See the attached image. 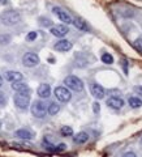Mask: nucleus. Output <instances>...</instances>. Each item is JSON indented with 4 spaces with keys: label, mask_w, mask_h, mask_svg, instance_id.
Wrapping results in <instances>:
<instances>
[{
    "label": "nucleus",
    "mask_w": 142,
    "mask_h": 157,
    "mask_svg": "<svg viewBox=\"0 0 142 157\" xmlns=\"http://www.w3.org/2000/svg\"><path fill=\"white\" fill-rule=\"evenodd\" d=\"M60 134H61L63 136H65V137L73 136V128H72L71 126H63L61 128H60Z\"/></svg>",
    "instance_id": "obj_21"
},
{
    "label": "nucleus",
    "mask_w": 142,
    "mask_h": 157,
    "mask_svg": "<svg viewBox=\"0 0 142 157\" xmlns=\"http://www.w3.org/2000/svg\"><path fill=\"white\" fill-rule=\"evenodd\" d=\"M11 88L14 90V92H26V90H30V88L26 84L25 81H17V82H12L11 84Z\"/></svg>",
    "instance_id": "obj_16"
},
{
    "label": "nucleus",
    "mask_w": 142,
    "mask_h": 157,
    "mask_svg": "<svg viewBox=\"0 0 142 157\" xmlns=\"http://www.w3.org/2000/svg\"><path fill=\"white\" fill-rule=\"evenodd\" d=\"M9 2H8V0H0V4H3V6H4V4H8Z\"/></svg>",
    "instance_id": "obj_32"
},
{
    "label": "nucleus",
    "mask_w": 142,
    "mask_h": 157,
    "mask_svg": "<svg viewBox=\"0 0 142 157\" xmlns=\"http://www.w3.org/2000/svg\"><path fill=\"white\" fill-rule=\"evenodd\" d=\"M128 104H129V106L132 107V109H138V107L142 106V100L138 97L132 96V97L128 98Z\"/></svg>",
    "instance_id": "obj_18"
},
{
    "label": "nucleus",
    "mask_w": 142,
    "mask_h": 157,
    "mask_svg": "<svg viewBox=\"0 0 142 157\" xmlns=\"http://www.w3.org/2000/svg\"><path fill=\"white\" fill-rule=\"evenodd\" d=\"M37 37H38V33L37 32H30L26 36V41H29V42H33V41H35L37 39Z\"/></svg>",
    "instance_id": "obj_27"
},
{
    "label": "nucleus",
    "mask_w": 142,
    "mask_h": 157,
    "mask_svg": "<svg viewBox=\"0 0 142 157\" xmlns=\"http://www.w3.org/2000/svg\"><path fill=\"white\" fill-rule=\"evenodd\" d=\"M0 21L5 26H14L21 22V13L14 9H8L0 14Z\"/></svg>",
    "instance_id": "obj_1"
},
{
    "label": "nucleus",
    "mask_w": 142,
    "mask_h": 157,
    "mask_svg": "<svg viewBox=\"0 0 142 157\" xmlns=\"http://www.w3.org/2000/svg\"><path fill=\"white\" fill-rule=\"evenodd\" d=\"M90 93L93 94V97L96 98V100H102L106 96V90L104 88L99 85L98 82H91L90 84Z\"/></svg>",
    "instance_id": "obj_10"
},
{
    "label": "nucleus",
    "mask_w": 142,
    "mask_h": 157,
    "mask_svg": "<svg viewBox=\"0 0 142 157\" xmlns=\"http://www.w3.org/2000/svg\"><path fill=\"white\" fill-rule=\"evenodd\" d=\"M60 111V105L57 104V102H51L50 105H48V107H47V113L50 115H56L57 113Z\"/></svg>",
    "instance_id": "obj_19"
},
{
    "label": "nucleus",
    "mask_w": 142,
    "mask_h": 157,
    "mask_svg": "<svg viewBox=\"0 0 142 157\" xmlns=\"http://www.w3.org/2000/svg\"><path fill=\"white\" fill-rule=\"evenodd\" d=\"M134 92H137V93H138V94H141L142 96V86H134Z\"/></svg>",
    "instance_id": "obj_31"
},
{
    "label": "nucleus",
    "mask_w": 142,
    "mask_h": 157,
    "mask_svg": "<svg viewBox=\"0 0 142 157\" xmlns=\"http://www.w3.org/2000/svg\"><path fill=\"white\" fill-rule=\"evenodd\" d=\"M39 63H41V59H39L38 54L35 52H26L25 55L22 56V64L27 67V68H33V67H37Z\"/></svg>",
    "instance_id": "obj_6"
},
{
    "label": "nucleus",
    "mask_w": 142,
    "mask_h": 157,
    "mask_svg": "<svg viewBox=\"0 0 142 157\" xmlns=\"http://www.w3.org/2000/svg\"><path fill=\"white\" fill-rule=\"evenodd\" d=\"M121 157H137V156H136L134 152H126V153H124Z\"/></svg>",
    "instance_id": "obj_30"
},
{
    "label": "nucleus",
    "mask_w": 142,
    "mask_h": 157,
    "mask_svg": "<svg viewBox=\"0 0 142 157\" xmlns=\"http://www.w3.org/2000/svg\"><path fill=\"white\" fill-rule=\"evenodd\" d=\"M72 47H73V43L71 41H68V39H64V38H61L60 41H57L55 45H53V48L59 52H67V51L72 50Z\"/></svg>",
    "instance_id": "obj_11"
},
{
    "label": "nucleus",
    "mask_w": 142,
    "mask_h": 157,
    "mask_svg": "<svg viewBox=\"0 0 142 157\" xmlns=\"http://www.w3.org/2000/svg\"><path fill=\"white\" fill-rule=\"evenodd\" d=\"M133 46L138 52H142V38H137L133 42Z\"/></svg>",
    "instance_id": "obj_25"
},
{
    "label": "nucleus",
    "mask_w": 142,
    "mask_h": 157,
    "mask_svg": "<svg viewBox=\"0 0 142 157\" xmlns=\"http://www.w3.org/2000/svg\"><path fill=\"white\" fill-rule=\"evenodd\" d=\"M30 90L26 92H17L16 94L13 96V102L16 105L17 109L20 110H26L29 106H30Z\"/></svg>",
    "instance_id": "obj_2"
},
{
    "label": "nucleus",
    "mask_w": 142,
    "mask_h": 157,
    "mask_svg": "<svg viewBox=\"0 0 142 157\" xmlns=\"http://www.w3.org/2000/svg\"><path fill=\"white\" fill-rule=\"evenodd\" d=\"M4 78L9 82H17V81H24V76L21 72L18 71H7L4 73Z\"/></svg>",
    "instance_id": "obj_13"
},
{
    "label": "nucleus",
    "mask_w": 142,
    "mask_h": 157,
    "mask_svg": "<svg viewBox=\"0 0 142 157\" xmlns=\"http://www.w3.org/2000/svg\"><path fill=\"white\" fill-rule=\"evenodd\" d=\"M100 59H102V62H103L104 64H112V63H114V56H112L110 52H103L102 54V56H100Z\"/></svg>",
    "instance_id": "obj_20"
},
{
    "label": "nucleus",
    "mask_w": 142,
    "mask_h": 157,
    "mask_svg": "<svg viewBox=\"0 0 142 157\" xmlns=\"http://www.w3.org/2000/svg\"><path fill=\"white\" fill-rule=\"evenodd\" d=\"M124 105H125V101L121 97L111 96L110 98H107V106L111 107V109H114V110H120Z\"/></svg>",
    "instance_id": "obj_9"
},
{
    "label": "nucleus",
    "mask_w": 142,
    "mask_h": 157,
    "mask_svg": "<svg viewBox=\"0 0 142 157\" xmlns=\"http://www.w3.org/2000/svg\"><path fill=\"white\" fill-rule=\"evenodd\" d=\"M11 42V36L9 34H2L0 36V45H8Z\"/></svg>",
    "instance_id": "obj_24"
},
{
    "label": "nucleus",
    "mask_w": 142,
    "mask_h": 157,
    "mask_svg": "<svg viewBox=\"0 0 142 157\" xmlns=\"http://www.w3.org/2000/svg\"><path fill=\"white\" fill-rule=\"evenodd\" d=\"M14 136L18 137V139H22V140H33L34 139V132L29 128H20L14 132Z\"/></svg>",
    "instance_id": "obj_14"
},
{
    "label": "nucleus",
    "mask_w": 142,
    "mask_h": 157,
    "mask_svg": "<svg viewBox=\"0 0 142 157\" xmlns=\"http://www.w3.org/2000/svg\"><path fill=\"white\" fill-rule=\"evenodd\" d=\"M7 104H8V97H7V94L4 92L0 90V107H4Z\"/></svg>",
    "instance_id": "obj_23"
},
{
    "label": "nucleus",
    "mask_w": 142,
    "mask_h": 157,
    "mask_svg": "<svg viewBox=\"0 0 142 157\" xmlns=\"http://www.w3.org/2000/svg\"><path fill=\"white\" fill-rule=\"evenodd\" d=\"M30 111L31 115L35 118H45L47 114V105L45 104L43 100H35L30 105Z\"/></svg>",
    "instance_id": "obj_4"
},
{
    "label": "nucleus",
    "mask_w": 142,
    "mask_h": 157,
    "mask_svg": "<svg viewBox=\"0 0 142 157\" xmlns=\"http://www.w3.org/2000/svg\"><path fill=\"white\" fill-rule=\"evenodd\" d=\"M65 149H67V144H64V143L55 145V153H60V152H64Z\"/></svg>",
    "instance_id": "obj_26"
},
{
    "label": "nucleus",
    "mask_w": 142,
    "mask_h": 157,
    "mask_svg": "<svg viewBox=\"0 0 142 157\" xmlns=\"http://www.w3.org/2000/svg\"><path fill=\"white\" fill-rule=\"evenodd\" d=\"M41 25H43V26H51L52 25V21H51L50 18L41 17Z\"/></svg>",
    "instance_id": "obj_28"
},
{
    "label": "nucleus",
    "mask_w": 142,
    "mask_h": 157,
    "mask_svg": "<svg viewBox=\"0 0 142 157\" xmlns=\"http://www.w3.org/2000/svg\"><path fill=\"white\" fill-rule=\"evenodd\" d=\"M93 111H94L95 114H99L100 113V104L98 101H95L94 104H93Z\"/></svg>",
    "instance_id": "obj_29"
},
{
    "label": "nucleus",
    "mask_w": 142,
    "mask_h": 157,
    "mask_svg": "<svg viewBox=\"0 0 142 157\" xmlns=\"http://www.w3.org/2000/svg\"><path fill=\"white\" fill-rule=\"evenodd\" d=\"M42 144L43 147L47 149V151H50V152H55V145H53L50 140H48V137H45V139L42 140Z\"/></svg>",
    "instance_id": "obj_22"
},
{
    "label": "nucleus",
    "mask_w": 142,
    "mask_h": 157,
    "mask_svg": "<svg viewBox=\"0 0 142 157\" xmlns=\"http://www.w3.org/2000/svg\"><path fill=\"white\" fill-rule=\"evenodd\" d=\"M73 25L76 26V29L81 32H89V26H87V24L84 21L82 18H73Z\"/></svg>",
    "instance_id": "obj_17"
},
{
    "label": "nucleus",
    "mask_w": 142,
    "mask_h": 157,
    "mask_svg": "<svg viewBox=\"0 0 142 157\" xmlns=\"http://www.w3.org/2000/svg\"><path fill=\"white\" fill-rule=\"evenodd\" d=\"M64 85H65V88H68L69 90H73V92H82L85 88L84 81L75 75L67 76L64 78Z\"/></svg>",
    "instance_id": "obj_3"
},
{
    "label": "nucleus",
    "mask_w": 142,
    "mask_h": 157,
    "mask_svg": "<svg viewBox=\"0 0 142 157\" xmlns=\"http://www.w3.org/2000/svg\"><path fill=\"white\" fill-rule=\"evenodd\" d=\"M52 12H53V14L60 20V21L64 24V25H71V24L73 22V18L71 17V14L68 13V12H65L64 9H61L60 7H53L52 8Z\"/></svg>",
    "instance_id": "obj_7"
},
{
    "label": "nucleus",
    "mask_w": 142,
    "mask_h": 157,
    "mask_svg": "<svg viewBox=\"0 0 142 157\" xmlns=\"http://www.w3.org/2000/svg\"><path fill=\"white\" fill-rule=\"evenodd\" d=\"M87 140H89V134L85 131H81L78 132V134H76L75 136H73V141H75L76 144H85L87 143Z\"/></svg>",
    "instance_id": "obj_15"
},
{
    "label": "nucleus",
    "mask_w": 142,
    "mask_h": 157,
    "mask_svg": "<svg viewBox=\"0 0 142 157\" xmlns=\"http://www.w3.org/2000/svg\"><path fill=\"white\" fill-rule=\"evenodd\" d=\"M50 33L52 34L53 37L57 38H64L68 33H69V28L64 24H59V25H53L50 28Z\"/></svg>",
    "instance_id": "obj_8"
},
{
    "label": "nucleus",
    "mask_w": 142,
    "mask_h": 157,
    "mask_svg": "<svg viewBox=\"0 0 142 157\" xmlns=\"http://www.w3.org/2000/svg\"><path fill=\"white\" fill-rule=\"evenodd\" d=\"M2 127H3V122L0 121V128H2Z\"/></svg>",
    "instance_id": "obj_34"
},
{
    "label": "nucleus",
    "mask_w": 142,
    "mask_h": 157,
    "mask_svg": "<svg viewBox=\"0 0 142 157\" xmlns=\"http://www.w3.org/2000/svg\"><path fill=\"white\" fill-rule=\"evenodd\" d=\"M37 94H38V97L41 98V100H47V98L51 96V86H50V84L42 82V84L38 86V89H37Z\"/></svg>",
    "instance_id": "obj_12"
},
{
    "label": "nucleus",
    "mask_w": 142,
    "mask_h": 157,
    "mask_svg": "<svg viewBox=\"0 0 142 157\" xmlns=\"http://www.w3.org/2000/svg\"><path fill=\"white\" fill-rule=\"evenodd\" d=\"M3 82H4V78L0 76V88H2V85H3Z\"/></svg>",
    "instance_id": "obj_33"
},
{
    "label": "nucleus",
    "mask_w": 142,
    "mask_h": 157,
    "mask_svg": "<svg viewBox=\"0 0 142 157\" xmlns=\"http://www.w3.org/2000/svg\"><path fill=\"white\" fill-rule=\"evenodd\" d=\"M53 94H55L56 100L59 102H63V104H67V102H69L72 100V93L65 86H56L53 89Z\"/></svg>",
    "instance_id": "obj_5"
}]
</instances>
